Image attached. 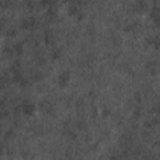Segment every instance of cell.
<instances>
[{
    "label": "cell",
    "instance_id": "1",
    "mask_svg": "<svg viewBox=\"0 0 160 160\" xmlns=\"http://www.w3.org/2000/svg\"><path fill=\"white\" fill-rule=\"evenodd\" d=\"M70 76H71V74H70L69 70H64V71H61V73L58 75V83H59V87H60V88H66V87L69 85V83H70Z\"/></svg>",
    "mask_w": 160,
    "mask_h": 160
},
{
    "label": "cell",
    "instance_id": "6",
    "mask_svg": "<svg viewBox=\"0 0 160 160\" xmlns=\"http://www.w3.org/2000/svg\"><path fill=\"white\" fill-rule=\"evenodd\" d=\"M108 115H110V110L109 109H104L103 110V116H108Z\"/></svg>",
    "mask_w": 160,
    "mask_h": 160
},
{
    "label": "cell",
    "instance_id": "5",
    "mask_svg": "<svg viewBox=\"0 0 160 160\" xmlns=\"http://www.w3.org/2000/svg\"><path fill=\"white\" fill-rule=\"evenodd\" d=\"M4 34L7 36H9V38H13V36H15L18 34V30H16L15 26H9L8 29H4Z\"/></svg>",
    "mask_w": 160,
    "mask_h": 160
},
{
    "label": "cell",
    "instance_id": "3",
    "mask_svg": "<svg viewBox=\"0 0 160 160\" xmlns=\"http://www.w3.org/2000/svg\"><path fill=\"white\" fill-rule=\"evenodd\" d=\"M20 111L24 114V115H33L34 114V110H35V105L34 104H30V103H23L20 106Z\"/></svg>",
    "mask_w": 160,
    "mask_h": 160
},
{
    "label": "cell",
    "instance_id": "4",
    "mask_svg": "<svg viewBox=\"0 0 160 160\" xmlns=\"http://www.w3.org/2000/svg\"><path fill=\"white\" fill-rule=\"evenodd\" d=\"M13 50H14V54H15V55H21L23 51H24V43H21V41L16 43V44L14 45Z\"/></svg>",
    "mask_w": 160,
    "mask_h": 160
},
{
    "label": "cell",
    "instance_id": "2",
    "mask_svg": "<svg viewBox=\"0 0 160 160\" xmlns=\"http://www.w3.org/2000/svg\"><path fill=\"white\" fill-rule=\"evenodd\" d=\"M34 25H35V19L33 16H26L20 21V29H24V30H29Z\"/></svg>",
    "mask_w": 160,
    "mask_h": 160
}]
</instances>
